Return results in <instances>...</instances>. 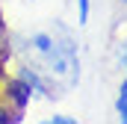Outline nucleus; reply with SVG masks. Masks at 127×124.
Here are the masks:
<instances>
[{
	"instance_id": "20e7f679",
	"label": "nucleus",
	"mask_w": 127,
	"mask_h": 124,
	"mask_svg": "<svg viewBox=\"0 0 127 124\" xmlns=\"http://www.w3.org/2000/svg\"><path fill=\"white\" fill-rule=\"evenodd\" d=\"M6 50H9V32H6L3 15H0V62H3V56H6Z\"/></svg>"
},
{
	"instance_id": "39448f33",
	"label": "nucleus",
	"mask_w": 127,
	"mask_h": 124,
	"mask_svg": "<svg viewBox=\"0 0 127 124\" xmlns=\"http://www.w3.org/2000/svg\"><path fill=\"white\" fill-rule=\"evenodd\" d=\"M50 121H56V124H74V118H65V115H53Z\"/></svg>"
},
{
	"instance_id": "f03ea898",
	"label": "nucleus",
	"mask_w": 127,
	"mask_h": 124,
	"mask_svg": "<svg viewBox=\"0 0 127 124\" xmlns=\"http://www.w3.org/2000/svg\"><path fill=\"white\" fill-rule=\"evenodd\" d=\"M115 62H118V68L127 74V38H121L115 44Z\"/></svg>"
},
{
	"instance_id": "7ed1b4c3",
	"label": "nucleus",
	"mask_w": 127,
	"mask_h": 124,
	"mask_svg": "<svg viewBox=\"0 0 127 124\" xmlns=\"http://www.w3.org/2000/svg\"><path fill=\"white\" fill-rule=\"evenodd\" d=\"M89 12H92V3H89V0H77V24H80V27H86Z\"/></svg>"
},
{
	"instance_id": "423d86ee",
	"label": "nucleus",
	"mask_w": 127,
	"mask_h": 124,
	"mask_svg": "<svg viewBox=\"0 0 127 124\" xmlns=\"http://www.w3.org/2000/svg\"><path fill=\"white\" fill-rule=\"evenodd\" d=\"M121 3H127V0H121Z\"/></svg>"
},
{
	"instance_id": "f257e3e1",
	"label": "nucleus",
	"mask_w": 127,
	"mask_h": 124,
	"mask_svg": "<svg viewBox=\"0 0 127 124\" xmlns=\"http://www.w3.org/2000/svg\"><path fill=\"white\" fill-rule=\"evenodd\" d=\"M115 115H118V121H124V124H127V77L121 80L118 94H115Z\"/></svg>"
}]
</instances>
